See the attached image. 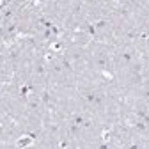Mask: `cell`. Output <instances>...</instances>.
<instances>
[{"mask_svg":"<svg viewBox=\"0 0 149 149\" xmlns=\"http://www.w3.org/2000/svg\"><path fill=\"white\" fill-rule=\"evenodd\" d=\"M52 34H53V37H59V29L53 25V29H52Z\"/></svg>","mask_w":149,"mask_h":149,"instance_id":"obj_19","label":"cell"},{"mask_svg":"<svg viewBox=\"0 0 149 149\" xmlns=\"http://www.w3.org/2000/svg\"><path fill=\"white\" fill-rule=\"evenodd\" d=\"M85 100H87L91 105H96V107L101 105V96L96 94V92H85Z\"/></svg>","mask_w":149,"mask_h":149,"instance_id":"obj_1","label":"cell"},{"mask_svg":"<svg viewBox=\"0 0 149 149\" xmlns=\"http://www.w3.org/2000/svg\"><path fill=\"white\" fill-rule=\"evenodd\" d=\"M139 39L147 41V39H149V32H140V34H139Z\"/></svg>","mask_w":149,"mask_h":149,"instance_id":"obj_16","label":"cell"},{"mask_svg":"<svg viewBox=\"0 0 149 149\" xmlns=\"http://www.w3.org/2000/svg\"><path fill=\"white\" fill-rule=\"evenodd\" d=\"M27 137H30L32 140H36V139H37V135H36V133H32V132H30V133H27Z\"/></svg>","mask_w":149,"mask_h":149,"instance_id":"obj_21","label":"cell"},{"mask_svg":"<svg viewBox=\"0 0 149 149\" xmlns=\"http://www.w3.org/2000/svg\"><path fill=\"white\" fill-rule=\"evenodd\" d=\"M16 30H18V25H16V23H11V25L6 27V32H4V34H6V36H11V34H14Z\"/></svg>","mask_w":149,"mask_h":149,"instance_id":"obj_8","label":"cell"},{"mask_svg":"<svg viewBox=\"0 0 149 149\" xmlns=\"http://www.w3.org/2000/svg\"><path fill=\"white\" fill-rule=\"evenodd\" d=\"M133 128L139 130V132H146V130H147V124H146L144 121H135V123H133Z\"/></svg>","mask_w":149,"mask_h":149,"instance_id":"obj_6","label":"cell"},{"mask_svg":"<svg viewBox=\"0 0 149 149\" xmlns=\"http://www.w3.org/2000/svg\"><path fill=\"white\" fill-rule=\"evenodd\" d=\"M85 29H87V34L89 36H96V27H94V23H85Z\"/></svg>","mask_w":149,"mask_h":149,"instance_id":"obj_10","label":"cell"},{"mask_svg":"<svg viewBox=\"0 0 149 149\" xmlns=\"http://www.w3.org/2000/svg\"><path fill=\"white\" fill-rule=\"evenodd\" d=\"M16 144H18V147H20V149H23V147H29L32 144V139L27 137V135H23V137H20V139L16 140Z\"/></svg>","mask_w":149,"mask_h":149,"instance_id":"obj_2","label":"cell"},{"mask_svg":"<svg viewBox=\"0 0 149 149\" xmlns=\"http://www.w3.org/2000/svg\"><path fill=\"white\" fill-rule=\"evenodd\" d=\"M91 126H92V123H91L89 119H85V123H84V126H82V128H91Z\"/></svg>","mask_w":149,"mask_h":149,"instance_id":"obj_20","label":"cell"},{"mask_svg":"<svg viewBox=\"0 0 149 149\" xmlns=\"http://www.w3.org/2000/svg\"><path fill=\"white\" fill-rule=\"evenodd\" d=\"M139 149H142V147H139Z\"/></svg>","mask_w":149,"mask_h":149,"instance_id":"obj_24","label":"cell"},{"mask_svg":"<svg viewBox=\"0 0 149 149\" xmlns=\"http://www.w3.org/2000/svg\"><path fill=\"white\" fill-rule=\"evenodd\" d=\"M96 64H98V68L105 69V68L108 66V59H98V61H96Z\"/></svg>","mask_w":149,"mask_h":149,"instance_id":"obj_12","label":"cell"},{"mask_svg":"<svg viewBox=\"0 0 149 149\" xmlns=\"http://www.w3.org/2000/svg\"><path fill=\"white\" fill-rule=\"evenodd\" d=\"M146 116H147V112H146V110H137V117H140L142 121H144Z\"/></svg>","mask_w":149,"mask_h":149,"instance_id":"obj_17","label":"cell"},{"mask_svg":"<svg viewBox=\"0 0 149 149\" xmlns=\"http://www.w3.org/2000/svg\"><path fill=\"white\" fill-rule=\"evenodd\" d=\"M2 14H4V20H6V18H11V16H13V9H11V7H6Z\"/></svg>","mask_w":149,"mask_h":149,"instance_id":"obj_15","label":"cell"},{"mask_svg":"<svg viewBox=\"0 0 149 149\" xmlns=\"http://www.w3.org/2000/svg\"><path fill=\"white\" fill-rule=\"evenodd\" d=\"M36 73L43 77V74H45V66H43V64H37V66H36Z\"/></svg>","mask_w":149,"mask_h":149,"instance_id":"obj_14","label":"cell"},{"mask_svg":"<svg viewBox=\"0 0 149 149\" xmlns=\"http://www.w3.org/2000/svg\"><path fill=\"white\" fill-rule=\"evenodd\" d=\"M59 147H61V149H68V147H69V142H68V140H61V142H59Z\"/></svg>","mask_w":149,"mask_h":149,"instance_id":"obj_18","label":"cell"},{"mask_svg":"<svg viewBox=\"0 0 149 149\" xmlns=\"http://www.w3.org/2000/svg\"><path fill=\"white\" fill-rule=\"evenodd\" d=\"M128 149H139V146H137V144H132V146H130Z\"/></svg>","mask_w":149,"mask_h":149,"instance_id":"obj_22","label":"cell"},{"mask_svg":"<svg viewBox=\"0 0 149 149\" xmlns=\"http://www.w3.org/2000/svg\"><path fill=\"white\" fill-rule=\"evenodd\" d=\"M61 66H62V69H66V71H73V64H71V61H69L68 57H62Z\"/></svg>","mask_w":149,"mask_h":149,"instance_id":"obj_3","label":"cell"},{"mask_svg":"<svg viewBox=\"0 0 149 149\" xmlns=\"http://www.w3.org/2000/svg\"><path fill=\"white\" fill-rule=\"evenodd\" d=\"M41 101H43L45 105H48V107H50V101H52V94H50V91H43V92H41Z\"/></svg>","mask_w":149,"mask_h":149,"instance_id":"obj_4","label":"cell"},{"mask_svg":"<svg viewBox=\"0 0 149 149\" xmlns=\"http://www.w3.org/2000/svg\"><path fill=\"white\" fill-rule=\"evenodd\" d=\"M107 20H103V18H101V20H98V22H94V27H96V30H101V29H105L107 27Z\"/></svg>","mask_w":149,"mask_h":149,"instance_id":"obj_11","label":"cell"},{"mask_svg":"<svg viewBox=\"0 0 149 149\" xmlns=\"http://www.w3.org/2000/svg\"><path fill=\"white\" fill-rule=\"evenodd\" d=\"M144 123H146V124H149V116H146V117H144Z\"/></svg>","mask_w":149,"mask_h":149,"instance_id":"obj_23","label":"cell"},{"mask_svg":"<svg viewBox=\"0 0 149 149\" xmlns=\"http://www.w3.org/2000/svg\"><path fill=\"white\" fill-rule=\"evenodd\" d=\"M73 123L77 124V126H80V128H82V126H84V123H85V117H84V116H80V114H77V116L73 117Z\"/></svg>","mask_w":149,"mask_h":149,"instance_id":"obj_7","label":"cell"},{"mask_svg":"<svg viewBox=\"0 0 149 149\" xmlns=\"http://www.w3.org/2000/svg\"><path fill=\"white\" fill-rule=\"evenodd\" d=\"M29 91H30V85H22L20 87V98L23 101H27V94H29Z\"/></svg>","mask_w":149,"mask_h":149,"instance_id":"obj_5","label":"cell"},{"mask_svg":"<svg viewBox=\"0 0 149 149\" xmlns=\"http://www.w3.org/2000/svg\"><path fill=\"white\" fill-rule=\"evenodd\" d=\"M121 59H123L124 62H132V61H133V53H132V52H123Z\"/></svg>","mask_w":149,"mask_h":149,"instance_id":"obj_9","label":"cell"},{"mask_svg":"<svg viewBox=\"0 0 149 149\" xmlns=\"http://www.w3.org/2000/svg\"><path fill=\"white\" fill-rule=\"evenodd\" d=\"M69 132H71L73 135H77V133L80 132V126H77L74 123H71V124H69Z\"/></svg>","mask_w":149,"mask_h":149,"instance_id":"obj_13","label":"cell"}]
</instances>
